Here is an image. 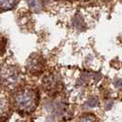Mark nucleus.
<instances>
[{"label":"nucleus","instance_id":"nucleus-7","mask_svg":"<svg viewBox=\"0 0 122 122\" xmlns=\"http://www.w3.org/2000/svg\"><path fill=\"white\" fill-rule=\"evenodd\" d=\"M6 47V39L4 36L0 35V56L5 52Z\"/></svg>","mask_w":122,"mask_h":122},{"label":"nucleus","instance_id":"nucleus-8","mask_svg":"<svg viewBox=\"0 0 122 122\" xmlns=\"http://www.w3.org/2000/svg\"><path fill=\"white\" fill-rule=\"evenodd\" d=\"M97 104H98V101L96 97L92 98V99H90V100L87 102V105H89V107H97Z\"/></svg>","mask_w":122,"mask_h":122},{"label":"nucleus","instance_id":"nucleus-2","mask_svg":"<svg viewBox=\"0 0 122 122\" xmlns=\"http://www.w3.org/2000/svg\"><path fill=\"white\" fill-rule=\"evenodd\" d=\"M0 80L5 86L14 88L21 82V74L14 65H5L0 71Z\"/></svg>","mask_w":122,"mask_h":122},{"label":"nucleus","instance_id":"nucleus-4","mask_svg":"<svg viewBox=\"0 0 122 122\" xmlns=\"http://www.w3.org/2000/svg\"><path fill=\"white\" fill-rule=\"evenodd\" d=\"M45 67V62L42 57H41L40 55L33 54L30 57V59L28 60L27 62V69L28 71L34 75L41 74L43 72Z\"/></svg>","mask_w":122,"mask_h":122},{"label":"nucleus","instance_id":"nucleus-5","mask_svg":"<svg viewBox=\"0 0 122 122\" xmlns=\"http://www.w3.org/2000/svg\"><path fill=\"white\" fill-rule=\"evenodd\" d=\"M18 0H0V9L9 10L15 7L18 4Z\"/></svg>","mask_w":122,"mask_h":122},{"label":"nucleus","instance_id":"nucleus-1","mask_svg":"<svg viewBox=\"0 0 122 122\" xmlns=\"http://www.w3.org/2000/svg\"><path fill=\"white\" fill-rule=\"evenodd\" d=\"M39 103V94L36 90L26 88L18 91L14 97V105L20 113H31Z\"/></svg>","mask_w":122,"mask_h":122},{"label":"nucleus","instance_id":"nucleus-3","mask_svg":"<svg viewBox=\"0 0 122 122\" xmlns=\"http://www.w3.org/2000/svg\"><path fill=\"white\" fill-rule=\"evenodd\" d=\"M43 86L46 92L51 95H55L61 91L62 88V83L60 75L56 73H51L43 79Z\"/></svg>","mask_w":122,"mask_h":122},{"label":"nucleus","instance_id":"nucleus-6","mask_svg":"<svg viewBox=\"0 0 122 122\" xmlns=\"http://www.w3.org/2000/svg\"><path fill=\"white\" fill-rule=\"evenodd\" d=\"M78 122H98L97 117L93 114H85L79 118Z\"/></svg>","mask_w":122,"mask_h":122}]
</instances>
